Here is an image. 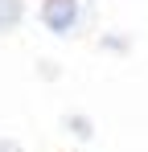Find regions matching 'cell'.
Returning a JSON list of instances; mask_svg holds the SVG:
<instances>
[{
    "mask_svg": "<svg viewBox=\"0 0 148 152\" xmlns=\"http://www.w3.org/2000/svg\"><path fill=\"white\" fill-rule=\"evenodd\" d=\"M41 21H45L53 33H70V29L78 25V4H74V0H45Z\"/></svg>",
    "mask_w": 148,
    "mask_h": 152,
    "instance_id": "6da1fadb",
    "label": "cell"
},
{
    "mask_svg": "<svg viewBox=\"0 0 148 152\" xmlns=\"http://www.w3.org/2000/svg\"><path fill=\"white\" fill-rule=\"evenodd\" d=\"M21 21V0H0V29H12Z\"/></svg>",
    "mask_w": 148,
    "mask_h": 152,
    "instance_id": "7a4b0ae2",
    "label": "cell"
},
{
    "mask_svg": "<svg viewBox=\"0 0 148 152\" xmlns=\"http://www.w3.org/2000/svg\"><path fill=\"white\" fill-rule=\"evenodd\" d=\"M0 152H8V144H0Z\"/></svg>",
    "mask_w": 148,
    "mask_h": 152,
    "instance_id": "3957f363",
    "label": "cell"
}]
</instances>
